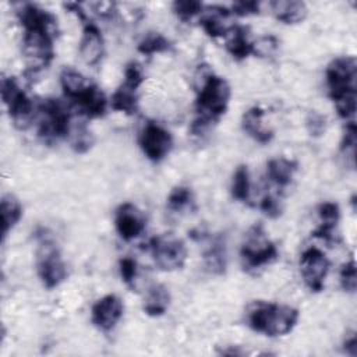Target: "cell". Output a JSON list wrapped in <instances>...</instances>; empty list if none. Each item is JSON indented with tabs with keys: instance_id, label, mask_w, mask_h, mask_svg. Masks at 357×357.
<instances>
[{
	"instance_id": "3",
	"label": "cell",
	"mask_w": 357,
	"mask_h": 357,
	"mask_svg": "<svg viewBox=\"0 0 357 357\" xmlns=\"http://www.w3.org/2000/svg\"><path fill=\"white\" fill-rule=\"evenodd\" d=\"M298 318L300 311L297 308L264 300L252 301L245 311L248 328L269 337L290 333L297 325Z\"/></svg>"
},
{
	"instance_id": "37",
	"label": "cell",
	"mask_w": 357,
	"mask_h": 357,
	"mask_svg": "<svg viewBox=\"0 0 357 357\" xmlns=\"http://www.w3.org/2000/svg\"><path fill=\"white\" fill-rule=\"evenodd\" d=\"M230 13L237 17H248L261 13V3L255 0L234 1L230 7Z\"/></svg>"
},
{
	"instance_id": "24",
	"label": "cell",
	"mask_w": 357,
	"mask_h": 357,
	"mask_svg": "<svg viewBox=\"0 0 357 357\" xmlns=\"http://www.w3.org/2000/svg\"><path fill=\"white\" fill-rule=\"evenodd\" d=\"M205 269L212 275H223L227 266L226 243L222 237H216L211 241L204 252Z\"/></svg>"
},
{
	"instance_id": "31",
	"label": "cell",
	"mask_w": 357,
	"mask_h": 357,
	"mask_svg": "<svg viewBox=\"0 0 357 357\" xmlns=\"http://www.w3.org/2000/svg\"><path fill=\"white\" fill-rule=\"evenodd\" d=\"M172 10L178 20L187 22L192 17L202 13L204 4L197 0H180V1H174L172 4Z\"/></svg>"
},
{
	"instance_id": "18",
	"label": "cell",
	"mask_w": 357,
	"mask_h": 357,
	"mask_svg": "<svg viewBox=\"0 0 357 357\" xmlns=\"http://www.w3.org/2000/svg\"><path fill=\"white\" fill-rule=\"evenodd\" d=\"M318 216L321 225L312 231V237L321 238L326 243H336V227L340 220V208L336 202L326 201L319 204Z\"/></svg>"
},
{
	"instance_id": "29",
	"label": "cell",
	"mask_w": 357,
	"mask_h": 357,
	"mask_svg": "<svg viewBox=\"0 0 357 357\" xmlns=\"http://www.w3.org/2000/svg\"><path fill=\"white\" fill-rule=\"evenodd\" d=\"M194 204V194L187 185L174 187L167 195V208L172 212H181Z\"/></svg>"
},
{
	"instance_id": "1",
	"label": "cell",
	"mask_w": 357,
	"mask_h": 357,
	"mask_svg": "<svg viewBox=\"0 0 357 357\" xmlns=\"http://www.w3.org/2000/svg\"><path fill=\"white\" fill-rule=\"evenodd\" d=\"M231 89L229 82L212 71L202 75V82L197 92L195 113L197 117L191 124L192 135H202L212 124L218 123L227 112Z\"/></svg>"
},
{
	"instance_id": "39",
	"label": "cell",
	"mask_w": 357,
	"mask_h": 357,
	"mask_svg": "<svg viewBox=\"0 0 357 357\" xmlns=\"http://www.w3.org/2000/svg\"><path fill=\"white\" fill-rule=\"evenodd\" d=\"M307 127H308V131L311 132V135H321L325 132V127H326V123H325V117H322L321 114L312 112L310 113L308 119H307Z\"/></svg>"
},
{
	"instance_id": "34",
	"label": "cell",
	"mask_w": 357,
	"mask_h": 357,
	"mask_svg": "<svg viewBox=\"0 0 357 357\" xmlns=\"http://www.w3.org/2000/svg\"><path fill=\"white\" fill-rule=\"evenodd\" d=\"M279 47V42L275 36H261L252 42V54L258 57H268L273 54Z\"/></svg>"
},
{
	"instance_id": "25",
	"label": "cell",
	"mask_w": 357,
	"mask_h": 357,
	"mask_svg": "<svg viewBox=\"0 0 357 357\" xmlns=\"http://www.w3.org/2000/svg\"><path fill=\"white\" fill-rule=\"evenodd\" d=\"M92 82L82 75L79 71L71 68V67H64L60 73V85L61 89L71 102L77 99Z\"/></svg>"
},
{
	"instance_id": "7",
	"label": "cell",
	"mask_w": 357,
	"mask_h": 357,
	"mask_svg": "<svg viewBox=\"0 0 357 357\" xmlns=\"http://www.w3.org/2000/svg\"><path fill=\"white\" fill-rule=\"evenodd\" d=\"M240 257L244 268L258 269L275 262L279 258V250L268 237L261 223L248 229L240 248Z\"/></svg>"
},
{
	"instance_id": "13",
	"label": "cell",
	"mask_w": 357,
	"mask_h": 357,
	"mask_svg": "<svg viewBox=\"0 0 357 357\" xmlns=\"http://www.w3.org/2000/svg\"><path fill=\"white\" fill-rule=\"evenodd\" d=\"M146 220L144 213L137 205L131 202H123L114 212V227L117 234L124 241H131L142 234Z\"/></svg>"
},
{
	"instance_id": "5",
	"label": "cell",
	"mask_w": 357,
	"mask_h": 357,
	"mask_svg": "<svg viewBox=\"0 0 357 357\" xmlns=\"http://www.w3.org/2000/svg\"><path fill=\"white\" fill-rule=\"evenodd\" d=\"M36 272L46 289H54L67 279V266L60 250L46 229L36 231Z\"/></svg>"
},
{
	"instance_id": "16",
	"label": "cell",
	"mask_w": 357,
	"mask_h": 357,
	"mask_svg": "<svg viewBox=\"0 0 357 357\" xmlns=\"http://www.w3.org/2000/svg\"><path fill=\"white\" fill-rule=\"evenodd\" d=\"M71 103L86 119L103 117L106 113V107H107V100H106L105 93L93 82Z\"/></svg>"
},
{
	"instance_id": "17",
	"label": "cell",
	"mask_w": 357,
	"mask_h": 357,
	"mask_svg": "<svg viewBox=\"0 0 357 357\" xmlns=\"http://www.w3.org/2000/svg\"><path fill=\"white\" fill-rule=\"evenodd\" d=\"M265 116V110L259 106H252L247 112H244L241 117V128L243 131L251 137L254 141L265 145L269 144L275 135L273 130L266 127L262 121Z\"/></svg>"
},
{
	"instance_id": "40",
	"label": "cell",
	"mask_w": 357,
	"mask_h": 357,
	"mask_svg": "<svg viewBox=\"0 0 357 357\" xmlns=\"http://www.w3.org/2000/svg\"><path fill=\"white\" fill-rule=\"evenodd\" d=\"M343 346H344V351L347 354H350L351 357H354L357 354V339H356V335L351 333L349 337H346Z\"/></svg>"
},
{
	"instance_id": "28",
	"label": "cell",
	"mask_w": 357,
	"mask_h": 357,
	"mask_svg": "<svg viewBox=\"0 0 357 357\" xmlns=\"http://www.w3.org/2000/svg\"><path fill=\"white\" fill-rule=\"evenodd\" d=\"M170 49H172V42L159 32L146 33L137 45V50L145 56L165 53V52H169Z\"/></svg>"
},
{
	"instance_id": "20",
	"label": "cell",
	"mask_w": 357,
	"mask_h": 357,
	"mask_svg": "<svg viewBox=\"0 0 357 357\" xmlns=\"http://www.w3.org/2000/svg\"><path fill=\"white\" fill-rule=\"evenodd\" d=\"M225 47L236 60H244L252 54V42L250 40L248 28L243 25H230L225 36Z\"/></svg>"
},
{
	"instance_id": "14",
	"label": "cell",
	"mask_w": 357,
	"mask_h": 357,
	"mask_svg": "<svg viewBox=\"0 0 357 357\" xmlns=\"http://www.w3.org/2000/svg\"><path fill=\"white\" fill-rule=\"evenodd\" d=\"M79 56L88 66H96L105 56V39L99 26L89 18L82 22V36L79 40Z\"/></svg>"
},
{
	"instance_id": "36",
	"label": "cell",
	"mask_w": 357,
	"mask_h": 357,
	"mask_svg": "<svg viewBox=\"0 0 357 357\" xmlns=\"http://www.w3.org/2000/svg\"><path fill=\"white\" fill-rule=\"evenodd\" d=\"M145 77H144V73H142V68L138 63L135 61H131L126 66V70H124V82L127 86L130 88H134V89H138L141 86V84L144 82Z\"/></svg>"
},
{
	"instance_id": "33",
	"label": "cell",
	"mask_w": 357,
	"mask_h": 357,
	"mask_svg": "<svg viewBox=\"0 0 357 357\" xmlns=\"http://www.w3.org/2000/svg\"><path fill=\"white\" fill-rule=\"evenodd\" d=\"M119 272H120L123 282L128 287L134 289L137 278H138V265H137L135 259H132L131 257H123L119 261Z\"/></svg>"
},
{
	"instance_id": "26",
	"label": "cell",
	"mask_w": 357,
	"mask_h": 357,
	"mask_svg": "<svg viewBox=\"0 0 357 357\" xmlns=\"http://www.w3.org/2000/svg\"><path fill=\"white\" fill-rule=\"evenodd\" d=\"M138 89L130 88L121 84L110 98V107L114 112H121L124 114H135L138 112Z\"/></svg>"
},
{
	"instance_id": "10",
	"label": "cell",
	"mask_w": 357,
	"mask_h": 357,
	"mask_svg": "<svg viewBox=\"0 0 357 357\" xmlns=\"http://www.w3.org/2000/svg\"><path fill=\"white\" fill-rule=\"evenodd\" d=\"M138 144L144 155L153 163L162 162L173 149V137L169 130L156 121H146L139 131Z\"/></svg>"
},
{
	"instance_id": "8",
	"label": "cell",
	"mask_w": 357,
	"mask_h": 357,
	"mask_svg": "<svg viewBox=\"0 0 357 357\" xmlns=\"http://www.w3.org/2000/svg\"><path fill=\"white\" fill-rule=\"evenodd\" d=\"M1 99L7 107L8 116L18 130H26L35 119V105L32 99L21 89L14 77L1 78Z\"/></svg>"
},
{
	"instance_id": "22",
	"label": "cell",
	"mask_w": 357,
	"mask_h": 357,
	"mask_svg": "<svg viewBox=\"0 0 357 357\" xmlns=\"http://www.w3.org/2000/svg\"><path fill=\"white\" fill-rule=\"evenodd\" d=\"M170 300L172 297L166 286L159 283L152 284L144 297L142 310L148 317H162L169 310Z\"/></svg>"
},
{
	"instance_id": "30",
	"label": "cell",
	"mask_w": 357,
	"mask_h": 357,
	"mask_svg": "<svg viewBox=\"0 0 357 357\" xmlns=\"http://www.w3.org/2000/svg\"><path fill=\"white\" fill-rule=\"evenodd\" d=\"M68 138H70L71 148L77 153H85L93 145V135L84 123L77 124V126L73 124V128H71V132H70Z\"/></svg>"
},
{
	"instance_id": "11",
	"label": "cell",
	"mask_w": 357,
	"mask_h": 357,
	"mask_svg": "<svg viewBox=\"0 0 357 357\" xmlns=\"http://www.w3.org/2000/svg\"><path fill=\"white\" fill-rule=\"evenodd\" d=\"M331 262L326 255L317 247H310L300 257V272L304 284L312 291L319 293L325 287V279L329 272Z\"/></svg>"
},
{
	"instance_id": "12",
	"label": "cell",
	"mask_w": 357,
	"mask_h": 357,
	"mask_svg": "<svg viewBox=\"0 0 357 357\" xmlns=\"http://www.w3.org/2000/svg\"><path fill=\"white\" fill-rule=\"evenodd\" d=\"M124 312V304L116 294L100 297L91 308V321L102 332H110L116 328Z\"/></svg>"
},
{
	"instance_id": "2",
	"label": "cell",
	"mask_w": 357,
	"mask_h": 357,
	"mask_svg": "<svg viewBox=\"0 0 357 357\" xmlns=\"http://www.w3.org/2000/svg\"><path fill=\"white\" fill-rule=\"evenodd\" d=\"M328 95L340 119L351 121L356 114L357 61L353 56L333 59L325 73Z\"/></svg>"
},
{
	"instance_id": "35",
	"label": "cell",
	"mask_w": 357,
	"mask_h": 357,
	"mask_svg": "<svg viewBox=\"0 0 357 357\" xmlns=\"http://www.w3.org/2000/svg\"><path fill=\"white\" fill-rule=\"evenodd\" d=\"M339 276H340L342 289L347 293H354L356 291V279H357L354 258H351L349 262L343 264Z\"/></svg>"
},
{
	"instance_id": "27",
	"label": "cell",
	"mask_w": 357,
	"mask_h": 357,
	"mask_svg": "<svg viewBox=\"0 0 357 357\" xmlns=\"http://www.w3.org/2000/svg\"><path fill=\"white\" fill-rule=\"evenodd\" d=\"M230 192L231 197L236 201L248 204L251 198V180H250V170L247 165H240L231 178V185H230Z\"/></svg>"
},
{
	"instance_id": "19",
	"label": "cell",
	"mask_w": 357,
	"mask_h": 357,
	"mask_svg": "<svg viewBox=\"0 0 357 357\" xmlns=\"http://www.w3.org/2000/svg\"><path fill=\"white\" fill-rule=\"evenodd\" d=\"M298 170V162L284 156L273 158L266 163V177L278 188H286Z\"/></svg>"
},
{
	"instance_id": "23",
	"label": "cell",
	"mask_w": 357,
	"mask_h": 357,
	"mask_svg": "<svg viewBox=\"0 0 357 357\" xmlns=\"http://www.w3.org/2000/svg\"><path fill=\"white\" fill-rule=\"evenodd\" d=\"M1 212V241L4 243L7 234L17 226L21 220L24 209L21 202L11 194H6L0 202Z\"/></svg>"
},
{
	"instance_id": "15",
	"label": "cell",
	"mask_w": 357,
	"mask_h": 357,
	"mask_svg": "<svg viewBox=\"0 0 357 357\" xmlns=\"http://www.w3.org/2000/svg\"><path fill=\"white\" fill-rule=\"evenodd\" d=\"M231 15L230 8L223 6H204V10L201 13L199 18V26L204 29V32L212 38H225L230 25L226 24L229 17Z\"/></svg>"
},
{
	"instance_id": "4",
	"label": "cell",
	"mask_w": 357,
	"mask_h": 357,
	"mask_svg": "<svg viewBox=\"0 0 357 357\" xmlns=\"http://www.w3.org/2000/svg\"><path fill=\"white\" fill-rule=\"evenodd\" d=\"M22 29V56L26 73L33 75L47 68L56 56L57 26H26Z\"/></svg>"
},
{
	"instance_id": "32",
	"label": "cell",
	"mask_w": 357,
	"mask_h": 357,
	"mask_svg": "<svg viewBox=\"0 0 357 357\" xmlns=\"http://www.w3.org/2000/svg\"><path fill=\"white\" fill-rule=\"evenodd\" d=\"M357 130L354 120L347 121L344 127V132L340 142V151L344 156H347L351 160V165L354 166V156H356V144H357Z\"/></svg>"
},
{
	"instance_id": "6",
	"label": "cell",
	"mask_w": 357,
	"mask_h": 357,
	"mask_svg": "<svg viewBox=\"0 0 357 357\" xmlns=\"http://www.w3.org/2000/svg\"><path fill=\"white\" fill-rule=\"evenodd\" d=\"M36 110L39 114L38 137L43 142L52 144L70 137L73 119L67 105L59 99L46 98L38 103Z\"/></svg>"
},
{
	"instance_id": "38",
	"label": "cell",
	"mask_w": 357,
	"mask_h": 357,
	"mask_svg": "<svg viewBox=\"0 0 357 357\" xmlns=\"http://www.w3.org/2000/svg\"><path fill=\"white\" fill-rule=\"evenodd\" d=\"M258 206L271 219L279 218L283 212V206H282L280 199H278L275 195H271V194H265Z\"/></svg>"
},
{
	"instance_id": "21",
	"label": "cell",
	"mask_w": 357,
	"mask_h": 357,
	"mask_svg": "<svg viewBox=\"0 0 357 357\" xmlns=\"http://www.w3.org/2000/svg\"><path fill=\"white\" fill-rule=\"evenodd\" d=\"M268 6L273 17L283 24H298L308 13L305 3L298 0H276L271 1Z\"/></svg>"
},
{
	"instance_id": "9",
	"label": "cell",
	"mask_w": 357,
	"mask_h": 357,
	"mask_svg": "<svg viewBox=\"0 0 357 357\" xmlns=\"http://www.w3.org/2000/svg\"><path fill=\"white\" fill-rule=\"evenodd\" d=\"M155 264L166 272L183 269L187 261V247L184 241L173 234L152 237L148 243Z\"/></svg>"
}]
</instances>
